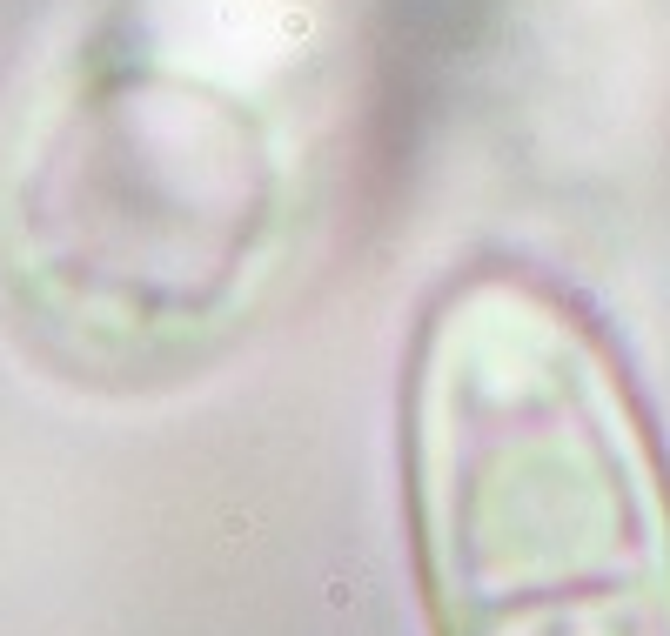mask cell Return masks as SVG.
<instances>
[{"label":"cell","instance_id":"1","mask_svg":"<svg viewBox=\"0 0 670 636\" xmlns=\"http://www.w3.org/2000/svg\"><path fill=\"white\" fill-rule=\"evenodd\" d=\"M409 523L436 636H670V469L557 288L483 268L409 369Z\"/></svg>","mask_w":670,"mask_h":636}]
</instances>
